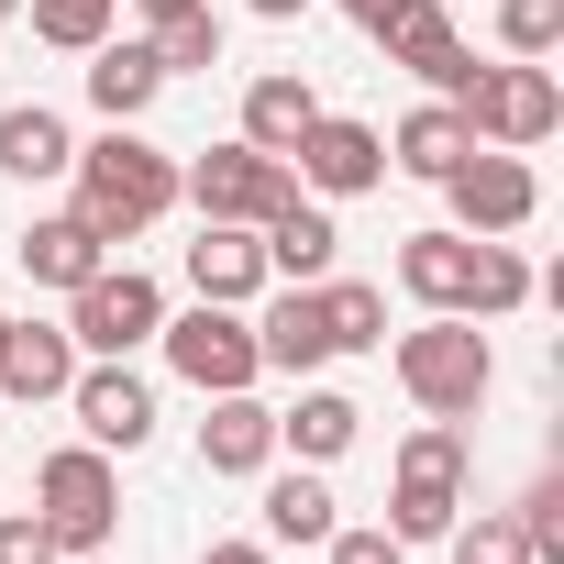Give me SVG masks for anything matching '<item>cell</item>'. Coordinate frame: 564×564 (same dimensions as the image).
I'll return each mask as SVG.
<instances>
[{"label": "cell", "instance_id": "6da1fadb", "mask_svg": "<svg viewBox=\"0 0 564 564\" xmlns=\"http://www.w3.org/2000/svg\"><path fill=\"white\" fill-rule=\"evenodd\" d=\"M78 221L100 232V243H133V232H155L166 210H177V155H155L133 122H111L100 144H78Z\"/></svg>", "mask_w": 564, "mask_h": 564}, {"label": "cell", "instance_id": "7a4b0ae2", "mask_svg": "<svg viewBox=\"0 0 564 564\" xmlns=\"http://www.w3.org/2000/svg\"><path fill=\"white\" fill-rule=\"evenodd\" d=\"M399 388H410L432 421H476L487 388H498V355H487V333H476L465 311H432L421 333H399Z\"/></svg>", "mask_w": 564, "mask_h": 564}, {"label": "cell", "instance_id": "3957f363", "mask_svg": "<svg viewBox=\"0 0 564 564\" xmlns=\"http://www.w3.org/2000/svg\"><path fill=\"white\" fill-rule=\"evenodd\" d=\"M34 520L56 531V553H111V531H122V476H111V454H100V443H56V454L34 465Z\"/></svg>", "mask_w": 564, "mask_h": 564}, {"label": "cell", "instance_id": "277c9868", "mask_svg": "<svg viewBox=\"0 0 564 564\" xmlns=\"http://www.w3.org/2000/svg\"><path fill=\"white\" fill-rule=\"evenodd\" d=\"M454 111H465V133H476V144H509V155H531V144H553V133H564V89H553V67H542V56L476 67Z\"/></svg>", "mask_w": 564, "mask_h": 564}, {"label": "cell", "instance_id": "5b68a950", "mask_svg": "<svg viewBox=\"0 0 564 564\" xmlns=\"http://www.w3.org/2000/svg\"><path fill=\"white\" fill-rule=\"evenodd\" d=\"M465 520V421H421L399 443V487H388V531L399 542H443Z\"/></svg>", "mask_w": 564, "mask_h": 564}, {"label": "cell", "instance_id": "8992f818", "mask_svg": "<svg viewBox=\"0 0 564 564\" xmlns=\"http://www.w3.org/2000/svg\"><path fill=\"white\" fill-rule=\"evenodd\" d=\"M177 199L199 210V221H276L300 199V177H289V155H265V144H210V155H188L177 166Z\"/></svg>", "mask_w": 564, "mask_h": 564}, {"label": "cell", "instance_id": "52a82bcc", "mask_svg": "<svg viewBox=\"0 0 564 564\" xmlns=\"http://www.w3.org/2000/svg\"><path fill=\"white\" fill-rule=\"evenodd\" d=\"M155 344H166V366H177L199 399H221V388H254V377H265V355H254V322H243V311H221V300H199V311L155 322Z\"/></svg>", "mask_w": 564, "mask_h": 564}, {"label": "cell", "instance_id": "ba28073f", "mask_svg": "<svg viewBox=\"0 0 564 564\" xmlns=\"http://www.w3.org/2000/svg\"><path fill=\"white\" fill-rule=\"evenodd\" d=\"M155 322H166V289L144 265H100L89 289H67V344L78 355H133V344H155Z\"/></svg>", "mask_w": 564, "mask_h": 564}, {"label": "cell", "instance_id": "9c48e42d", "mask_svg": "<svg viewBox=\"0 0 564 564\" xmlns=\"http://www.w3.org/2000/svg\"><path fill=\"white\" fill-rule=\"evenodd\" d=\"M289 177H300V188H322V199H366V188L388 177V133H377V122H355V111H322V122L289 144Z\"/></svg>", "mask_w": 564, "mask_h": 564}, {"label": "cell", "instance_id": "30bf717a", "mask_svg": "<svg viewBox=\"0 0 564 564\" xmlns=\"http://www.w3.org/2000/svg\"><path fill=\"white\" fill-rule=\"evenodd\" d=\"M67 410H78V432H89L100 454H133V443H155V388H144L122 355H89V366L67 377Z\"/></svg>", "mask_w": 564, "mask_h": 564}, {"label": "cell", "instance_id": "8fae6325", "mask_svg": "<svg viewBox=\"0 0 564 564\" xmlns=\"http://www.w3.org/2000/svg\"><path fill=\"white\" fill-rule=\"evenodd\" d=\"M443 199H454V221H465V232H520V221L542 210V177H531L509 144H476V155L443 177Z\"/></svg>", "mask_w": 564, "mask_h": 564}, {"label": "cell", "instance_id": "7c38bea8", "mask_svg": "<svg viewBox=\"0 0 564 564\" xmlns=\"http://www.w3.org/2000/svg\"><path fill=\"white\" fill-rule=\"evenodd\" d=\"M377 45H388V67H410V78L443 89V100H465V78H476V56H465V34H454L443 0H399V12L377 23Z\"/></svg>", "mask_w": 564, "mask_h": 564}, {"label": "cell", "instance_id": "4fadbf2b", "mask_svg": "<svg viewBox=\"0 0 564 564\" xmlns=\"http://www.w3.org/2000/svg\"><path fill=\"white\" fill-rule=\"evenodd\" d=\"M78 366L89 355L67 344V322H0V410L12 399H67Z\"/></svg>", "mask_w": 564, "mask_h": 564}, {"label": "cell", "instance_id": "5bb4252c", "mask_svg": "<svg viewBox=\"0 0 564 564\" xmlns=\"http://www.w3.org/2000/svg\"><path fill=\"white\" fill-rule=\"evenodd\" d=\"M254 355H265L276 377H311V366H333V322H322V289H289V276H276V300L254 311Z\"/></svg>", "mask_w": 564, "mask_h": 564}, {"label": "cell", "instance_id": "9a60e30c", "mask_svg": "<svg viewBox=\"0 0 564 564\" xmlns=\"http://www.w3.org/2000/svg\"><path fill=\"white\" fill-rule=\"evenodd\" d=\"M199 465H210V476H265V465H276V410H265L254 388H221L210 421H199Z\"/></svg>", "mask_w": 564, "mask_h": 564}, {"label": "cell", "instance_id": "2e32d148", "mask_svg": "<svg viewBox=\"0 0 564 564\" xmlns=\"http://www.w3.org/2000/svg\"><path fill=\"white\" fill-rule=\"evenodd\" d=\"M188 289L221 300V311L265 300V243H254V221H199V243H188Z\"/></svg>", "mask_w": 564, "mask_h": 564}, {"label": "cell", "instance_id": "e0dca14e", "mask_svg": "<svg viewBox=\"0 0 564 564\" xmlns=\"http://www.w3.org/2000/svg\"><path fill=\"white\" fill-rule=\"evenodd\" d=\"M254 243H265V276H289V289H322L333 254H344V232H333L322 199H289L276 221H254Z\"/></svg>", "mask_w": 564, "mask_h": 564}, {"label": "cell", "instance_id": "ac0fdd59", "mask_svg": "<svg viewBox=\"0 0 564 564\" xmlns=\"http://www.w3.org/2000/svg\"><path fill=\"white\" fill-rule=\"evenodd\" d=\"M12 254H23V276H34V289H89V276L111 265V243H100L78 210H45V221H23V243H12Z\"/></svg>", "mask_w": 564, "mask_h": 564}, {"label": "cell", "instance_id": "d6986e66", "mask_svg": "<svg viewBox=\"0 0 564 564\" xmlns=\"http://www.w3.org/2000/svg\"><path fill=\"white\" fill-rule=\"evenodd\" d=\"M155 89H166V67H155L144 34H122V45L100 34V45H89V111H100V122H144Z\"/></svg>", "mask_w": 564, "mask_h": 564}, {"label": "cell", "instance_id": "ffe728a7", "mask_svg": "<svg viewBox=\"0 0 564 564\" xmlns=\"http://www.w3.org/2000/svg\"><path fill=\"white\" fill-rule=\"evenodd\" d=\"M465 155H476V133H465V111H454V100H421V111L388 133V166H399V177H432V188H443Z\"/></svg>", "mask_w": 564, "mask_h": 564}, {"label": "cell", "instance_id": "44dd1931", "mask_svg": "<svg viewBox=\"0 0 564 564\" xmlns=\"http://www.w3.org/2000/svg\"><path fill=\"white\" fill-rule=\"evenodd\" d=\"M311 122H322V89H311L300 67H265V78L243 89V144H265V155H289Z\"/></svg>", "mask_w": 564, "mask_h": 564}, {"label": "cell", "instance_id": "7402d4cb", "mask_svg": "<svg viewBox=\"0 0 564 564\" xmlns=\"http://www.w3.org/2000/svg\"><path fill=\"white\" fill-rule=\"evenodd\" d=\"M0 166H12L23 188H45V177H67V166H78V133H67L45 100H12V111H0Z\"/></svg>", "mask_w": 564, "mask_h": 564}, {"label": "cell", "instance_id": "603a6c76", "mask_svg": "<svg viewBox=\"0 0 564 564\" xmlns=\"http://www.w3.org/2000/svg\"><path fill=\"white\" fill-rule=\"evenodd\" d=\"M355 432H366V410H355L344 388H300V410H276V454H300V465L355 454Z\"/></svg>", "mask_w": 564, "mask_h": 564}, {"label": "cell", "instance_id": "cb8c5ba5", "mask_svg": "<svg viewBox=\"0 0 564 564\" xmlns=\"http://www.w3.org/2000/svg\"><path fill=\"white\" fill-rule=\"evenodd\" d=\"M542 276L509 254V232H465V322H509Z\"/></svg>", "mask_w": 564, "mask_h": 564}, {"label": "cell", "instance_id": "d4e9b609", "mask_svg": "<svg viewBox=\"0 0 564 564\" xmlns=\"http://www.w3.org/2000/svg\"><path fill=\"white\" fill-rule=\"evenodd\" d=\"M333 487L322 465H289V476H265V542H333Z\"/></svg>", "mask_w": 564, "mask_h": 564}, {"label": "cell", "instance_id": "484cf974", "mask_svg": "<svg viewBox=\"0 0 564 564\" xmlns=\"http://www.w3.org/2000/svg\"><path fill=\"white\" fill-rule=\"evenodd\" d=\"M399 289L421 311H465V232H410L399 243Z\"/></svg>", "mask_w": 564, "mask_h": 564}, {"label": "cell", "instance_id": "4316f807", "mask_svg": "<svg viewBox=\"0 0 564 564\" xmlns=\"http://www.w3.org/2000/svg\"><path fill=\"white\" fill-rule=\"evenodd\" d=\"M144 45H155V67H166V78H188V67H221V12H210V0L144 12Z\"/></svg>", "mask_w": 564, "mask_h": 564}, {"label": "cell", "instance_id": "83f0119b", "mask_svg": "<svg viewBox=\"0 0 564 564\" xmlns=\"http://www.w3.org/2000/svg\"><path fill=\"white\" fill-rule=\"evenodd\" d=\"M322 322H333V355H377L388 344V289H366V276H322Z\"/></svg>", "mask_w": 564, "mask_h": 564}, {"label": "cell", "instance_id": "f1b7e54d", "mask_svg": "<svg viewBox=\"0 0 564 564\" xmlns=\"http://www.w3.org/2000/svg\"><path fill=\"white\" fill-rule=\"evenodd\" d=\"M23 12H34V45H67V56L111 34V0H23Z\"/></svg>", "mask_w": 564, "mask_h": 564}, {"label": "cell", "instance_id": "f546056e", "mask_svg": "<svg viewBox=\"0 0 564 564\" xmlns=\"http://www.w3.org/2000/svg\"><path fill=\"white\" fill-rule=\"evenodd\" d=\"M443 542H454V564H531V542H520L509 509H476V520H454Z\"/></svg>", "mask_w": 564, "mask_h": 564}, {"label": "cell", "instance_id": "4dcf8cb0", "mask_svg": "<svg viewBox=\"0 0 564 564\" xmlns=\"http://www.w3.org/2000/svg\"><path fill=\"white\" fill-rule=\"evenodd\" d=\"M509 520H520V542H531V564H564V476H531V498H520Z\"/></svg>", "mask_w": 564, "mask_h": 564}, {"label": "cell", "instance_id": "1f68e13d", "mask_svg": "<svg viewBox=\"0 0 564 564\" xmlns=\"http://www.w3.org/2000/svg\"><path fill=\"white\" fill-rule=\"evenodd\" d=\"M498 45L509 56H553L564 45V0H498Z\"/></svg>", "mask_w": 564, "mask_h": 564}, {"label": "cell", "instance_id": "d6a6232c", "mask_svg": "<svg viewBox=\"0 0 564 564\" xmlns=\"http://www.w3.org/2000/svg\"><path fill=\"white\" fill-rule=\"evenodd\" d=\"M0 564H67V553H56V531L34 509H12V520H0Z\"/></svg>", "mask_w": 564, "mask_h": 564}, {"label": "cell", "instance_id": "836d02e7", "mask_svg": "<svg viewBox=\"0 0 564 564\" xmlns=\"http://www.w3.org/2000/svg\"><path fill=\"white\" fill-rule=\"evenodd\" d=\"M322 553H333V564H410V542H399V531H333Z\"/></svg>", "mask_w": 564, "mask_h": 564}, {"label": "cell", "instance_id": "e575fe53", "mask_svg": "<svg viewBox=\"0 0 564 564\" xmlns=\"http://www.w3.org/2000/svg\"><path fill=\"white\" fill-rule=\"evenodd\" d=\"M199 564H276V553H265V542H210Z\"/></svg>", "mask_w": 564, "mask_h": 564}, {"label": "cell", "instance_id": "d590c367", "mask_svg": "<svg viewBox=\"0 0 564 564\" xmlns=\"http://www.w3.org/2000/svg\"><path fill=\"white\" fill-rule=\"evenodd\" d=\"M243 12H254V23H300L311 0H243Z\"/></svg>", "mask_w": 564, "mask_h": 564}, {"label": "cell", "instance_id": "8d00e7d4", "mask_svg": "<svg viewBox=\"0 0 564 564\" xmlns=\"http://www.w3.org/2000/svg\"><path fill=\"white\" fill-rule=\"evenodd\" d=\"M344 12H355V23H366V34H377V23H388V12H399V0H344Z\"/></svg>", "mask_w": 564, "mask_h": 564}, {"label": "cell", "instance_id": "74e56055", "mask_svg": "<svg viewBox=\"0 0 564 564\" xmlns=\"http://www.w3.org/2000/svg\"><path fill=\"white\" fill-rule=\"evenodd\" d=\"M67 564H111V553H67Z\"/></svg>", "mask_w": 564, "mask_h": 564}, {"label": "cell", "instance_id": "f35d334b", "mask_svg": "<svg viewBox=\"0 0 564 564\" xmlns=\"http://www.w3.org/2000/svg\"><path fill=\"white\" fill-rule=\"evenodd\" d=\"M12 12H23V0H0V23H12Z\"/></svg>", "mask_w": 564, "mask_h": 564}, {"label": "cell", "instance_id": "ab89813d", "mask_svg": "<svg viewBox=\"0 0 564 564\" xmlns=\"http://www.w3.org/2000/svg\"><path fill=\"white\" fill-rule=\"evenodd\" d=\"M144 12H177V0H144Z\"/></svg>", "mask_w": 564, "mask_h": 564}]
</instances>
